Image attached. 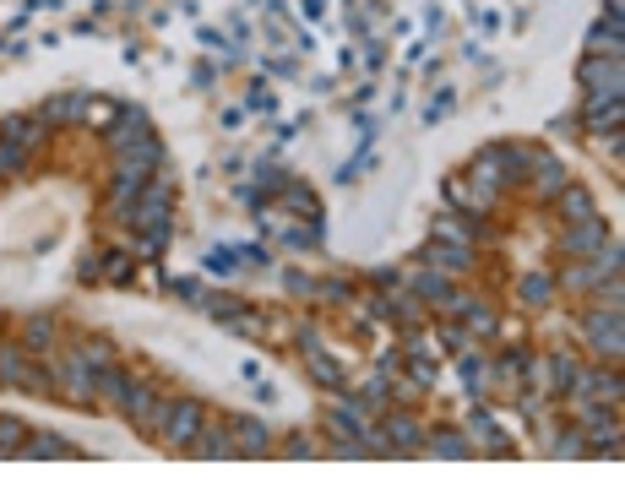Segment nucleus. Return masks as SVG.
I'll return each instance as SVG.
<instances>
[{
    "mask_svg": "<svg viewBox=\"0 0 625 489\" xmlns=\"http://www.w3.org/2000/svg\"><path fill=\"white\" fill-rule=\"evenodd\" d=\"M364 446H370V457H392V463H403V457H425V424H419V414L414 408H381V419L364 430Z\"/></svg>",
    "mask_w": 625,
    "mask_h": 489,
    "instance_id": "1",
    "label": "nucleus"
},
{
    "mask_svg": "<svg viewBox=\"0 0 625 489\" xmlns=\"http://www.w3.org/2000/svg\"><path fill=\"white\" fill-rule=\"evenodd\" d=\"M621 272H625V251H621V240L610 234L593 256L555 267V283H560L566 294H593V289H604V283H610V278H621Z\"/></svg>",
    "mask_w": 625,
    "mask_h": 489,
    "instance_id": "2",
    "label": "nucleus"
},
{
    "mask_svg": "<svg viewBox=\"0 0 625 489\" xmlns=\"http://www.w3.org/2000/svg\"><path fill=\"white\" fill-rule=\"evenodd\" d=\"M577 82H582V109L621 104V98H625V60H610V55H582Z\"/></svg>",
    "mask_w": 625,
    "mask_h": 489,
    "instance_id": "3",
    "label": "nucleus"
},
{
    "mask_svg": "<svg viewBox=\"0 0 625 489\" xmlns=\"http://www.w3.org/2000/svg\"><path fill=\"white\" fill-rule=\"evenodd\" d=\"M582 337H588V353H593L599 364H621L625 359V311H604V305L588 300V311H582Z\"/></svg>",
    "mask_w": 625,
    "mask_h": 489,
    "instance_id": "4",
    "label": "nucleus"
},
{
    "mask_svg": "<svg viewBox=\"0 0 625 489\" xmlns=\"http://www.w3.org/2000/svg\"><path fill=\"white\" fill-rule=\"evenodd\" d=\"M169 403H174V392H163L158 381H142L137 375V386H131V397H126V408H120V419L137 430V435H153L163 430V414H169Z\"/></svg>",
    "mask_w": 625,
    "mask_h": 489,
    "instance_id": "5",
    "label": "nucleus"
},
{
    "mask_svg": "<svg viewBox=\"0 0 625 489\" xmlns=\"http://www.w3.org/2000/svg\"><path fill=\"white\" fill-rule=\"evenodd\" d=\"M207 424V403L201 397H190V392H174V403H169V414H163V430H158V441L169 446V452H190V441H196V430Z\"/></svg>",
    "mask_w": 625,
    "mask_h": 489,
    "instance_id": "6",
    "label": "nucleus"
},
{
    "mask_svg": "<svg viewBox=\"0 0 625 489\" xmlns=\"http://www.w3.org/2000/svg\"><path fill=\"white\" fill-rule=\"evenodd\" d=\"M153 137V120H148V109L142 104H115V115L104 120V153L115 159V153H131L137 142H148Z\"/></svg>",
    "mask_w": 625,
    "mask_h": 489,
    "instance_id": "7",
    "label": "nucleus"
},
{
    "mask_svg": "<svg viewBox=\"0 0 625 489\" xmlns=\"http://www.w3.org/2000/svg\"><path fill=\"white\" fill-rule=\"evenodd\" d=\"M566 397H571V403H577V397H593V403H610V408H621V403H625L621 364H582V375L566 386Z\"/></svg>",
    "mask_w": 625,
    "mask_h": 489,
    "instance_id": "8",
    "label": "nucleus"
},
{
    "mask_svg": "<svg viewBox=\"0 0 625 489\" xmlns=\"http://www.w3.org/2000/svg\"><path fill=\"white\" fill-rule=\"evenodd\" d=\"M463 430H468V441L484 452V457H495V463H511V457H517V446L506 441V430H500V419H495V408H489V403H473Z\"/></svg>",
    "mask_w": 625,
    "mask_h": 489,
    "instance_id": "9",
    "label": "nucleus"
},
{
    "mask_svg": "<svg viewBox=\"0 0 625 489\" xmlns=\"http://www.w3.org/2000/svg\"><path fill=\"white\" fill-rule=\"evenodd\" d=\"M381 322L392 326L397 337H403V331H425V326H430V305L397 283V289H381Z\"/></svg>",
    "mask_w": 625,
    "mask_h": 489,
    "instance_id": "10",
    "label": "nucleus"
},
{
    "mask_svg": "<svg viewBox=\"0 0 625 489\" xmlns=\"http://www.w3.org/2000/svg\"><path fill=\"white\" fill-rule=\"evenodd\" d=\"M60 364V403H71V408H99V370H88L71 348H66V359H55Z\"/></svg>",
    "mask_w": 625,
    "mask_h": 489,
    "instance_id": "11",
    "label": "nucleus"
},
{
    "mask_svg": "<svg viewBox=\"0 0 625 489\" xmlns=\"http://www.w3.org/2000/svg\"><path fill=\"white\" fill-rule=\"evenodd\" d=\"M528 353H533V348H500V353L489 359V403H511V397L522 392Z\"/></svg>",
    "mask_w": 625,
    "mask_h": 489,
    "instance_id": "12",
    "label": "nucleus"
},
{
    "mask_svg": "<svg viewBox=\"0 0 625 489\" xmlns=\"http://www.w3.org/2000/svg\"><path fill=\"white\" fill-rule=\"evenodd\" d=\"M610 234H615L610 218H599V212H593V218H577V223L560 229V256H566V261H582V256H593Z\"/></svg>",
    "mask_w": 625,
    "mask_h": 489,
    "instance_id": "13",
    "label": "nucleus"
},
{
    "mask_svg": "<svg viewBox=\"0 0 625 489\" xmlns=\"http://www.w3.org/2000/svg\"><path fill=\"white\" fill-rule=\"evenodd\" d=\"M566 185H571V168L555 159V153H544V148H539V153H533V168H528V196H533L539 207H549Z\"/></svg>",
    "mask_w": 625,
    "mask_h": 489,
    "instance_id": "14",
    "label": "nucleus"
},
{
    "mask_svg": "<svg viewBox=\"0 0 625 489\" xmlns=\"http://www.w3.org/2000/svg\"><path fill=\"white\" fill-rule=\"evenodd\" d=\"M414 261H425V267H436V272H447V278H468L473 267H478V251H473V245H458V240H436V234H430V245H425Z\"/></svg>",
    "mask_w": 625,
    "mask_h": 489,
    "instance_id": "15",
    "label": "nucleus"
},
{
    "mask_svg": "<svg viewBox=\"0 0 625 489\" xmlns=\"http://www.w3.org/2000/svg\"><path fill=\"white\" fill-rule=\"evenodd\" d=\"M153 174H158V168L126 159V153H115V159H109V179H104V196H109V201H137V196H142V185H148Z\"/></svg>",
    "mask_w": 625,
    "mask_h": 489,
    "instance_id": "16",
    "label": "nucleus"
},
{
    "mask_svg": "<svg viewBox=\"0 0 625 489\" xmlns=\"http://www.w3.org/2000/svg\"><path fill=\"white\" fill-rule=\"evenodd\" d=\"M441 190H447V201H452V212H458V218H495V212H500V196L478 190L468 174H452Z\"/></svg>",
    "mask_w": 625,
    "mask_h": 489,
    "instance_id": "17",
    "label": "nucleus"
},
{
    "mask_svg": "<svg viewBox=\"0 0 625 489\" xmlns=\"http://www.w3.org/2000/svg\"><path fill=\"white\" fill-rule=\"evenodd\" d=\"M489 153V163L500 168V179H506V190H522L528 185V168H533V142H489L484 148Z\"/></svg>",
    "mask_w": 625,
    "mask_h": 489,
    "instance_id": "18",
    "label": "nucleus"
},
{
    "mask_svg": "<svg viewBox=\"0 0 625 489\" xmlns=\"http://www.w3.org/2000/svg\"><path fill=\"white\" fill-rule=\"evenodd\" d=\"M88 115H93V93H88V88H77V93H55V98L38 109V120H44L49 131H66V126H88Z\"/></svg>",
    "mask_w": 625,
    "mask_h": 489,
    "instance_id": "19",
    "label": "nucleus"
},
{
    "mask_svg": "<svg viewBox=\"0 0 625 489\" xmlns=\"http://www.w3.org/2000/svg\"><path fill=\"white\" fill-rule=\"evenodd\" d=\"M163 218H174V185L153 174L148 185H142V196H137V212H131V229H153Z\"/></svg>",
    "mask_w": 625,
    "mask_h": 489,
    "instance_id": "20",
    "label": "nucleus"
},
{
    "mask_svg": "<svg viewBox=\"0 0 625 489\" xmlns=\"http://www.w3.org/2000/svg\"><path fill=\"white\" fill-rule=\"evenodd\" d=\"M223 424H229L240 457H273V430L256 414H223Z\"/></svg>",
    "mask_w": 625,
    "mask_h": 489,
    "instance_id": "21",
    "label": "nucleus"
},
{
    "mask_svg": "<svg viewBox=\"0 0 625 489\" xmlns=\"http://www.w3.org/2000/svg\"><path fill=\"white\" fill-rule=\"evenodd\" d=\"M185 457H196V463H234L240 452H234V435H229V424L207 414V424L196 430V441H190V452H185Z\"/></svg>",
    "mask_w": 625,
    "mask_h": 489,
    "instance_id": "22",
    "label": "nucleus"
},
{
    "mask_svg": "<svg viewBox=\"0 0 625 489\" xmlns=\"http://www.w3.org/2000/svg\"><path fill=\"white\" fill-rule=\"evenodd\" d=\"M16 457H22V463H77L82 452H77L71 441H60L55 430H27L22 446H16Z\"/></svg>",
    "mask_w": 625,
    "mask_h": 489,
    "instance_id": "23",
    "label": "nucleus"
},
{
    "mask_svg": "<svg viewBox=\"0 0 625 489\" xmlns=\"http://www.w3.org/2000/svg\"><path fill=\"white\" fill-rule=\"evenodd\" d=\"M473 446L468 430H458V424H436V430H425V457H441V463H468Z\"/></svg>",
    "mask_w": 625,
    "mask_h": 489,
    "instance_id": "24",
    "label": "nucleus"
},
{
    "mask_svg": "<svg viewBox=\"0 0 625 489\" xmlns=\"http://www.w3.org/2000/svg\"><path fill=\"white\" fill-rule=\"evenodd\" d=\"M458 375H463L468 403H489V353H484V342H473V348L458 353Z\"/></svg>",
    "mask_w": 625,
    "mask_h": 489,
    "instance_id": "25",
    "label": "nucleus"
},
{
    "mask_svg": "<svg viewBox=\"0 0 625 489\" xmlns=\"http://www.w3.org/2000/svg\"><path fill=\"white\" fill-rule=\"evenodd\" d=\"M55 337H60V322H55L49 311H38V316H27V322L16 326V342H22L33 359H49V353H55Z\"/></svg>",
    "mask_w": 625,
    "mask_h": 489,
    "instance_id": "26",
    "label": "nucleus"
},
{
    "mask_svg": "<svg viewBox=\"0 0 625 489\" xmlns=\"http://www.w3.org/2000/svg\"><path fill=\"white\" fill-rule=\"evenodd\" d=\"M0 137L33 153V148H44V142H49V126L38 120V109H33V115H5V120H0Z\"/></svg>",
    "mask_w": 625,
    "mask_h": 489,
    "instance_id": "27",
    "label": "nucleus"
},
{
    "mask_svg": "<svg viewBox=\"0 0 625 489\" xmlns=\"http://www.w3.org/2000/svg\"><path fill=\"white\" fill-rule=\"evenodd\" d=\"M300 364H305V375H311L321 392H337V386H348L343 364H337V359H332L326 348H305V353H300Z\"/></svg>",
    "mask_w": 625,
    "mask_h": 489,
    "instance_id": "28",
    "label": "nucleus"
},
{
    "mask_svg": "<svg viewBox=\"0 0 625 489\" xmlns=\"http://www.w3.org/2000/svg\"><path fill=\"white\" fill-rule=\"evenodd\" d=\"M131 386H137V370H126L120 359H115L109 370H99V397H104V403H109L115 414L126 408V397H131Z\"/></svg>",
    "mask_w": 625,
    "mask_h": 489,
    "instance_id": "29",
    "label": "nucleus"
},
{
    "mask_svg": "<svg viewBox=\"0 0 625 489\" xmlns=\"http://www.w3.org/2000/svg\"><path fill=\"white\" fill-rule=\"evenodd\" d=\"M571 414H577V430H588V435H599V430H621V408H610V403L577 397Z\"/></svg>",
    "mask_w": 625,
    "mask_h": 489,
    "instance_id": "30",
    "label": "nucleus"
},
{
    "mask_svg": "<svg viewBox=\"0 0 625 489\" xmlns=\"http://www.w3.org/2000/svg\"><path fill=\"white\" fill-rule=\"evenodd\" d=\"M555 294H560L555 272H528V278L517 283V300H522L528 311H549V305H555Z\"/></svg>",
    "mask_w": 625,
    "mask_h": 489,
    "instance_id": "31",
    "label": "nucleus"
},
{
    "mask_svg": "<svg viewBox=\"0 0 625 489\" xmlns=\"http://www.w3.org/2000/svg\"><path fill=\"white\" fill-rule=\"evenodd\" d=\"M621 126H625V98L621 104H599V109H582V131L588 137H621Z\"/></svg>",
    "mask_w": 625,
    "mask_h": 489,
    "instance_id": "32",
    "label": "nucleus"
},
{
    "mask_svg": "<svg viewBox=\"0 0 625 489\" xmlns=\"http://www.w3.org/2000/svg\"><path fill=\"white\" fill-rule=\"evenodd\" d=\"M588 55H610V60H625V22H593L588 33Z\"/></svg>",
    "mask_w": 625,
    "mask_h": 489,
    "instance_id": "33",
    "label": "nucleus"
},
{
    "mask_svg": "<svg viewBox=\"0 0 625 489\" xmlns=\"http://www.w3.org/2000/svg\"><path fill=\"white\" fill-rule=\"evenodd\" d=\"M549 207H555L566 223H577V218H593V212H599V207H593V190H588V185H577V179H571V185H566Z\"/></svg>",
    "mask_w": 625,
    "mask_h": 489,
    "instance_id": "34",
    "label": "nucleus"
},
{
    "mask_svg": "<svg viewBox=\"0 0 625 489\" xmlns=\"http://www.w3.org/2000/svg\"><path fill=\"white\" fill-rule=\"evenodd\" d=\"M549 359V386H555V397H566V386L582 375V353L577 348H555V353H544Z\"/></svg>",
    "mask_w": 625,
    "mask_h": 489,
    "instance_id": "35",
    "label": "nucleus"
},
{
    "mask_svg": "<svg viewBox=\"0 0 625 489\" xmlns=\"http://www.w3.org/2000/svg\"><path fill=\"white\" fill-rule=\"evenodd\" d=\"M27 364H33V353H27L22 342H0V386H5V392H22Z\"/></svg>",
    "mask_w": 625,
    "mask_h": 489,
    "instance_id": "36",
    "label": "nucleus"
},
{
    "mask_svg": "<svg viewBox=\"0 0 625 489\" xmlns=\"http://www.w3.org/2000/svg\"><path fill=\"white\" fill-rule=\"evenodd\" d=\"M463 326L473 331V342H495V337H500V311L478 294V300L468 305V316H463Z\"/></svg>",
    "mask_w": 625,
    "mask_h": 489,
    "instance_id": "37",
    "label": "nucleus"
},
{
    "mask_svg": "<svg viewBox=\"0 0 625 489\" xmlns=\"http://www.w3.org/2000/svg\"><path fill=\"white\" fill-rule=\"evenodd\" d=\"M278 207H283V212H305V218H321V196H315L305 179H283V190H278Z\"/></svg>",
    "mask_w": 625,
    "mask_h": 489,
    "instance_id": "38",
    "label": "nucleus"
},
{
    "mask_svg": "<svg viewBox=\"0 0 625 489\" xmlns=\"http://www.w3.org/2000/svg\"><path fill=\"white\" fill-rule=\"evenodd\" d=\"M71 353H77V359H82L88 370H109V364L120 359L109 337H77V342H71Z\"/></svg>",
    "mask_w": 625,
    "mask_h": 489,
    "instance_id": "39",
    "label": "nucleus"
},
{
    "mask_svg": "<svg viewBox=\"0 0 625 489\" xmlns=\"http://www.w3.org/2000/svg\"><path fill=\"white\" fill-rule=\"evenodd\" d=\"M142 240H137V261H158L169 245H174V218H163V223H153V229H137Z\"/></svg>",
    "mask_w": 625,
    "mask_h": 489,
    "instance_id": "40",
    "label": "nucleus"
},
{
    "mask_svg": "<svg viewBox=\"0 0 625 489\" xmlns=\"http://www.w3.org/2000/svg\"><path fill=\"white\" fill-rule=\"evenodd\" d=\"M104 283H115V289L137 283V256L131 251H104Z\"/></svg>",
    "mask_w": 625,
    "mask_h": 489,
    "instance_id": "41",
    "label": "nucleus"
},
{
    "mask_svg": "<svg viewBox=\"0 0 625 489\" xmlns=\"http://www.w3.org/2000/svg\"><path fill=\"white\" fill-rule=\"evenodd\" d=\"M436 342H441V348L458 359L463 348H473V331H468L463 322H452V316H441V326H436Z\"/></svg>",
    "mask_w": 625,
    "mask_h": 489,
    "instance_id": "42",
    "label": "nucleus"
},
{
    "mask_svg": "<svg viewBox=\"0 0 625 489\" xmlns=\"http://www.w3.org/2000/svg\"><path fill=\"white\" fill-rule=\"evenodd\" d=\"M315 300L321 305H354L359 289H354V278H326V283H315Z\"/></svg>",
    "mask_w": 625,
    "mask_h": 489,
    "instance_id": "43",
    "label": "nucleus"
},
{
    "mask_svg": "<svg viewBox=\"0 0 625 489\" xmlns=\"http://www.w3.org/2000/svg\"><path fill=\"white\" fill-rule=\"evenodd\" d=\"M201 311H207V316H212V322H234V316H240V311H251V305H245V300H234V294H207V300H201Z\"/></svg>",
    "mask_w": 625,
    "mask_h": 489,
    "instance_id": "44",
    "label": "nucleus"
},
{
    "mask_svg": "<svg viewBox=\"0 0 625 489\" xmlns=\"http://www.w3.org/2000/svg\"><path fill=\"white\" fill-rule=\"evenodd\" d=\"M283 245H289V251H315V245H321V218H305V223L283 229Z\"/></svg>",
    "mask_w": 625,
    "mask_h": 489,
    "instance_id": "45",
    "label": "nucleus"
},
{
    "mask_svg": "<svg viewBox=\"0 0 625 489\" xmlns=\"http://www.w3.org/2000/svg\"><path fill=\"white\" fill-rule=\"evenodd\" d=\"M212 278H229V272H240V251L234 245H218V251H207V261H201Z\"/></svg>",
    "mask_w": 625,
    "mask_h": 489,
    "instance_id": "46",
    "label": "nucleus"
},
{
    "mask_svg": "<svg viewBox=\"0 0 625 489\" xmlns=\"http://www.w3.org/2000/svg\"><path fill=\"white\" fill-rule=\"evenodd\" d=\"M22 435H27V424H22V419H11V414H0V463H5V457H16Z\"/></svg>",
    "mask_w": 625,
    "mask_h": 489,
    "instance_id": "47",
    "label": "nucleus"
},
{
    "mask_svg": "<svg viewBox=\"0 0 625 489\" xmlns=\"http://www.w3.org/2000/svg\"><path fill=\"white\" fill-rule=\"evenodd\" d=\"M430 234H436V240H458V245H473V240H468V234H473V223H458V212L436 218V223H430Z\"/></svg>",
    "mask_w": 625,
    "mask_h": 489,
    "instance_id": "48",
    "label": "nucleus"
},
{
    "mask_svg": "<svg viewBox=\"0 0 625 489\" xmlns=\"http://www.w3.org/2000/svg\"><path fill=\"white\" fill-rule=\"evenodd\" d=\"M549 452H555V457H588V430H577V424L560 430V441H555Z\"/></svg>",
    "mask_w": 625,
    "mask_h": 489,
    "instance_id": "49",
    "label": "nucleus"
},
{
    "mask_svg": "<svg viewBox=\"0 0 625 489\" xmlns=\"http://www.w3.org/2000/svg\"><path fill=\"white\" fill-rule=\"evenodd\" d=\"M278 457H289V463H311V457H321V446L315 441H305V435H294V441H283V446H273Z\"/></svg>",
    "mask_w": 625,
    "mask_h": 489,
    "instance_id": "50",
    "label": "nucleus"
},
{
    "mask_svg": "<svg viewBox=\"0 0 625 489\" xmlns=\"http://www.w3.org/2000/svg\"><path fill=\"white\" fill-rule=\"evenodd\" d=\"M256 179H262V196H278V190H283V179H289V174H283V168H278V163H256Z\"/></svg>",
    "mask_w": 625,
    "mask_h": 489,
    "instance_id": "51",
    "label": "nucleus"
},
{
    "mask_svg": "<svg viewBox=\"0 0 625 489\" xmlns=\"http://www.w3.org/2000/svg\"><path fill=\"white\" fill-rule=\"evenodd\" d=\"M169 294H180V300H185V305H196V311H201V300H207V289H201L196 278H174V283H169Z\"/></svg>",
    "mask_w": 625,
    "mask_h": 489,
    "instance_id": "52",
    "label": "nucleus"
},
{
    "mask_svg": "<svg viewBox=\"0 0 625 489\" xmlns=\"http://www.w3.org/2000/svg\"><path fill=\"white\" fill-rule=\"evenodd\" d=\"M245 109H256V115H273V109H278L273 88H267V82H256V88H251V98H245Z\"/></svg>",
    "mask_w": 625,
    "mask_h": 489,
    "instance_id": "53",
    "label": "nucleus"
},
{
    "mask_svg": "<svg viewBox=\"0 0 625 489\" xmlns=\"http://www.w3.org/2000/svg\"><path fill=\"white\" fill-rule=\"evenodd\" d=\"M370 283H375V289H397V283H403V267H397V261H392V267L381 261V267H370Z\"/></svg>",
    "mask_w": 625,
    "mask_h": 489,
    "instance_id": "54",
    "label": "nucleus"
},
{
    "mask_svg": "<svg viewBox=\"0 0 625 489\" xmlns=\"http://www.w3.org/2000/svg\"><path fill=\"white\" fill-rule=\"evenodd\" d=\"M283 283H289V294H294V300H315V278H305L300 267H294V272H289Z\"/></svg>",
    "mask_w": 625,
    "mask_h": 489,
    "instance_id": "55",
    "label": "nucleus"
},
{
    "mask_svg": "<svg viewBox=\"0 0 625 489\" xmlns=\"http://www.w3.org/2000/svg\"><path fill=\"white\" fill-rule=\"evenodd\" d=\"M77 278H82V283H99V278H104V256H82V261H77Z\"/></svg>",
    "mask_w": 625,
    "mask_h": 489,
    "instance_id": "56",
    "label": "nucleus"
},
{
    "mask_svg": "<svg viewBox=\"0 0 625 489\" xmlns=\"http://www.w3.org/2000/svg\"><path fill=\"white\" fill-rule=\"evenodd\" d=\"M375 370H381V375H403V348L392 342V348H386V353L375 359Z\"/></svg>",
    "mask_w": 625,
    "mask_h": 489,
    "instance_id": "57",
    "label": "nucleus"
},
{
    "mask_svg": "<svg viewBox=\"0 0 625 489\" xmlns=\"http://www.w3.org/2000/svg\"><path fill=\"white\" fill-rule=\"evenodd\" d=\"M240 256H245V261H262V267H267V261H273V256H267V245H245V251H240Z\"/></svg>",
    "mask_w": 625,
    "mask_h": 489,
    "instance_id": "58",
    "label": "nucleus"
},
{
    "mask_svg": "<svg viewBox=\"0 0 625 489\" xmlns=\"http://www.w3.org/2000/svg\"><path fill=\"white\" fill-rule=\"evenodd\" d=\"M604 16H610V22H625V0H604Z\"/></svg>",
    "mask_w": 625,
    "mask_h": 489,
    "instance_id": "59",
    "label": "nucleus"
}]
</instances>
